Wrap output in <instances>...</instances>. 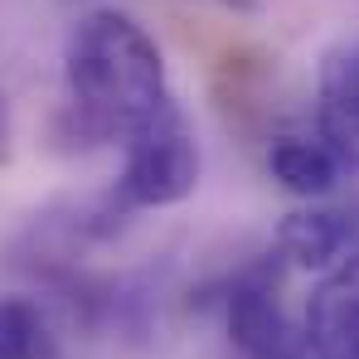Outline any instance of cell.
<instances>
[{
  "label": "cell",
  "instance_id": "6da1fadb",
  "mask_svg": "<svg viewBox=\"0 0 359 359\" xmlns=\"http://www.w3.org/2000/svg\"><path fill=\"white\" fill-rule=\"evenodd\" d=\"M73 112L93 136H136L170 107L165 59L156 39L121 10H93L63 44Z\"/></svg>",
  "mask_w": 359,
  "mask_h": 359
},
{
  "label": "cell",
  "instance_id": "7a4b0ae2",
  "mask_svg": "<svg viewBox=\"0 0 359 359\" xmlns=\"http://www.w3.org/2000/svg\"><path fill=\"white\" fill-rule=\"evenodd\" d=\"M199 184V146L170 102L156 121L126 136V165L117 175V199L126 209H165L189 199Z\"/></svg>",
  "mask_w": 359,
  "mask_h": 359
},
{
  "label": "cell",
  "instance_id": "3957f363",
  "mask_svg": "<svg viewBox=\"0 0 359 359\" xmlns=\"http://www.w3.org/2000/svg\"><path fill=\"white\" fill-rule=\"evenodd\" d=\"M301 335L311 359H359V252L316 282Z\"/></svg>",
  "mask_w": 359,
  "mask_h": 359
},
{
  "label": "cell",
  "instance_id": "277c9868",
  "mask_svg": "<svg viewBox=\"0 0 359 359\" xmlns=\"http://www.w3.org/2000/svg\"><path fill=\"white\" fill-rule=\"evenodd\" d=\"M229 345L233 359H311L306 335H297L262 282H238L229 297Z\"/></svg>",
  "mask_w": 359,
  "mask_h": 359
},
{
  "label": "cell",
  "instance_id": "5b68a950",
  "mask_svg": "<svg viewBox=\"0 0 359 359\" xmlns=\"http://www.w3.org/2000/svg\"><path fill=\"white\" fill-rule=\"evenodd\" d=\"M277 243L282 252L297 262V267H340L345 257L359 252V224L335 214V209H301V214H287L282 229H277Z\"/></svg>",
  "mask_w": 359,
  "mask_h": 359
},
{
  "label": "cell",
  "instance_id": "8992f818",
  "mask_svg": "<svg viewBox=\"0 0 359 359\" xmlns=\"http://www.w3.org/2000/svg\"><path fill=\"white\" fill-rule=\"evenodd\" d=\"M320 126L340 161L359 165V44L335 49L320 68Z\"/></svg>",
  "mask_w": 359,
  "mask_h": 359
},
{
  "label": "cell",
  "instance_id": "52a82bcc",
  "mask_svg": "<svg viewBox=\"0 0 359 359\" xmlns=\"http://www.w3.org/2000/svg\"><path fill=\"white\" fill-rule=\"evenodd\" d=\"M340 165H345L340 151L330 141H311V136H277L272 151H267L272 180L292 194H306V199L330 194L335 180H340Z\"/></svg>",
  "mask_w": 359,
  "mask_h": 359
},
{
  "label": "cell",
  "instance_id": "ba28073f",
  "mask_svg": "<svg viewBox=\"0 0 359 359\" xmlns=\"http://www.w3.org/2000/svg\"><path fill=\"white\" fill-rule=\"evenodd\" d=\"M0 359H59L49 316L25 297H0Z\"/></svg>",
  "mask_w": 359,
  "mask_h": 359
}]
</instances>
